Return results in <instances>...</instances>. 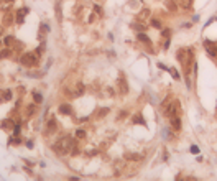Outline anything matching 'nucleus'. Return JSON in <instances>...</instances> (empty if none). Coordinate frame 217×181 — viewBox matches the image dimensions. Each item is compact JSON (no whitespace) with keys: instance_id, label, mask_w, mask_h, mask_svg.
<instances>
[{"instance_id":"6ab92c4d","label":"nucleus","mask_w":217,"mask_h":181,"mask_svg":"<svg viewBox=\"0 0 217 181\" xmlns=\"http://www.w3.org/2000/svg\"><path fill=\"white\" fill-rule=\"evenodd\" d=\"M138 40H140L142 43H150V38H148L146 35H143V33H140V35H138Z\"/></svg>"},{"instance_id":"473e14b6","label":"nucleus","mask_w":217,"mask_h":181,"mask_svg":"<svg viewBox=\"0 0 217 181\" xmlns=\"http://www.w3.org/2000/svg\"><path fill=\"white\" fill-rule=\"evenodd\" d=\"M0 33H2V26H0Z\"/></svg>"},{"instance_id":"bb28decb","label":"nucleus","mask_w":217,"mask_h":181,"mask_svg":"<svg viewBox=\"0 0 217 181\" xmlns=\"http://www.w3.org/2000/svg\"><path fill=\"white\" fill-rule=\"evenodd\" d=\"M2 127H4V128H12V127H13V124L10 122V120H5V122L2 124Z\"/></svg>"},{"instance_id":"2eb2a0df","label":"nucleus","mask_w":217,"mask_h":181,"mask_svg":"<svg viewBox=\"0 0 217 181\" xmlns=\"http://www.w3.org/2000/svg\"><path fill=\"white\" fill-rule=\"evenodd\" d=\"M10 55H12V51H10V50H2V51H0V59L10 58Z\"/></svg>"},{"instance_id":"a211bd4d","label":"nucleus","mask_w":217,"mask_h":181,"mask_svg":"<svg viewBox=\"0 0 217 181\" xmlns=\"http://www.w3.org/2000/svg\"><path fill=\"white\" fill-rule=\"evenodd\" d=\"M35 107H36L35 104H30V105H28V109H26V114H28V115H33V114H35V110H36Z\"/></svg>"},{"instance_id":"6e6552de","label":"nucleus","mask_w":217,"mask_h":181,"mask_svg":"<svg viewBox=\"0 0 217 181\" xmlns=\"http://www.w3.org/2000/svg\"><path fill=\"white\" fill-rule=\"evenodd\" d=\"M165 5H166V9L169 10V12H173V13H174L176 9H178V5H176L174 0H165Z\"/></svg>"},{"instance_id":"1a4fd4ad","label":"nucleus","mask_w":217,"mask_h":181,"mask_svg":"<svg viewBox=\"0 0 217 181\" xmlns=\"http://www.w3.org/2000/svg\"><path fill=\"white\" fill-rule=\"evenodd\" d=\"M171 127L174 128V130H179L181 128V120L178 115H174V117H171Z\"/></svg>"},{"instance_id":"20e7f679","label":"nucleus","mask_w":217,"mask_h":181,"mask_svg":"<svg viewBox=\"0 0 217 181\" xmlns=\"http://www.w3.org/2000/svg\"><path fill=\"white\" fill-rule=\"evenodd\" d=\"M178 112H179V102L178 101H173L169 105L165 107V115H168V117H174V115H178Z\"/></svg>"},{"instance_id":"7c9ffc66","label":"nucleus","mask_w":217,"mask_h":181,"mask_svg":"<svg viewBox=\"0 0 217 181\" xmlns=\"http://www.w3.org/2000/svg\"><path fill=\"white\" fill-rule=\"evenodd\" d=\"M18 133H20V127L17 125V127H15V128H13V135H15V137H17Z\"/></svg>"},{"instance_id":"0eeeda50","label":"nucleus","mask_w":217,"mask_h":181,"mask_svg":"<svg viewBox=\"0 0 217 181\" xmlns=\"http://www.w3.org/2000/svg\"><path fill=\"white\" fill-rule=\"evenodd\" d=\"M59 114H63V115H71V114H72L71 105H69V104H63V105H59Z\"/></svg>"},{"instance_id":"4468645a","label":"nucleus","mask_w":217,"mask_h":181,"mask_svg":"<svg viewBox=\"0 0 217 181\" xmlns=\"http://www.w3.org/2000/svg\"><path fill=\"white\" fill-rule=\"evenodd\" d=\"M178 2H179V5L183 7V9H189L191 4H192V0H178Z\"/></svg>"},{"instance_id":"9b49d317","label":"nucleus","mask_w":217,"mask_h":181,"mask_svg":"<svg viewBox=\"0 0 217 181\" xmlns=\"http://www.w3.org/2000/svg\"><path fill=\"white\" fill-rule=\"evenodd\" d=\"M13 23V13H5L4 15V25L5 26H9Z\"/></svg>"},{"instance_id":"7ed1b4c3","label":"nucleus","mask_w":217,"mask_h":181,"mask_svg":"<svg viewBox=\"0 0 217 181\" xmlns=\"http://www.w3.org/2000/svg\"><path fill=\"white\" fill-rule=\"evenodd\" d=\"M20 63L23 64V66H26V67L35 66V64L38 63V55H35V53H25V55H21Z\"/></svg>"},{"instance_id":"b1692460","label":"nucleus","mask_w":217,"mask_h":181,"mask_svg":"<svg viewBox=\"0 0 217 181\" xmlns=\"http://www.w3.org/2000/svg\"><path fill=\"white\" fill-rule=\"evenodd\" d=\"M12 99V91H5L4 92V101L7 102V101H10Z\"/></svg>"},{"instance_id":"dca6fc26","label":"nucleus","mask_w":217,"mask_h":181,"mask_svg":"<svg viewBox=\"0 0 217 181\" xmlns=\"http://www.w3.org/2000/svg\"><path fill=\"white\" fill-rule=\"evenodd\" d=\"M133 124H140V125H145V120H143L142 115H135V117H133Z\"/></svg>"},{"instance_id":"c756f323","label":"nucleus","mask_w":217,"mask_h":181,"mask_svg":"<svg viewBox=\"0 0 217 181\" xmlns=\"http://www.w3.org/2000/svg\"><path fill=\"white\" fill-rule=\"evenodd\" d=\"M133 28H135V30H138V31H143V30H145L142 25H138V23H137V25H133Z\"/></svg>"},{"instance_id":"72a5a7b5","label":"nucleus","mask_w":217,"mask_h":181,"mask_svg":"<svg viewBox=\"0 0 217 181\" xmlns=\"http://www.w3.org/2000/svg\"><path fill=\"white\" fill-rule=\"evenodd\" d=\"M10 2H12V0H10Z\"/></svg>"},{"instance_id":"423d86ee","label":"nucleus","mask_w":217,"mask_h":181,"mask_svg":"<svg viewBox=\"0 0 217 181\" xmlns=\"http://www.w3.org/2000/svg\"><path fill=\"white\" fill-rule=\"evenodd\" d=\"M118 89H120V94H123V96L128 92V84H127V81L123 79V77L118 79Z\"/></svg>"},{"instance_id":"f3484780","label":"nucleus","mask_w":217,"mask_h":181,"mask_svg":"<svg viewBox=\"0 0 217 181\" xmlns=\"http://www.w3.org/2000/svg\"><path fill=\"white\" fill-rule=\"evenodd\" d=\"M148 15H150V10H142V12H140V15H138V18H140V20H145L146 17H148Z\"/></svg>"},{"instance_id":"f03ea898","label":"nucleus","mask_w":217,"mask_h":181,"mask_svg":"<svg viewBox=\"0 0 217 181\" xmlns=\"http://www.w3.org/2000/svg\"><path fill=\"white\" fill-rule=\"evenodd\" d=\"M178 61H179L181 64L184 66V71H186V76L189 74V69H191V63H192V53L191 50H188V48H181L179 51H178Z\"/></svg>"},{"instance_id":"aec40b11","label":"nucleus","mask_w":217,"mask_h":181,"mask_svg":"<svg viewBox=\"0 0 217 181\" xmlns=\"http://www.w3.org/2000/svg\"><path fill=\"white\" fill-rule=\"evenodd\" d=\"M13 43V36H5V40H4V45L5 46H10Z\"/></svg>"},{"instance_id":"ddd939ff","label":"nucleus","mask_w":217,"mask_h":181,"mask_svg":"<svg viewBox=\"0 0 217 181\" xmlns=\"http://www.w3.org/2000/svg\"><path fill=\"white\" fill-rule=\"evenodd\" d=\"M105 114H108V109H107V107H104V109H99L97 112H94V117H96V119H102Z\"/></svg>"},{"instance_id":"412c9836","label":"nucleus","mask_w":217,"mask_h":181,"mask_svg":"<svg viewBox=\"0 0 217 181\" xmlns=\"http://www.w3.org/2000/svg\"><path fill=\"white\" fill-rule=\"evenodd\" d=\"M125 158H127V160H130V161H135L138 158V155H133V153H125Z\"/></svg>"},{"instance_id":"5701e85b","label":"nucleus","mask_w":217,"mask_h":181,"mask_svg":"<svg viewBox=\"0 0 217 181\" xmlns=\"http://www.w3.org/2000/svg\"><path fill=\"white\" fill-rule=\"evenodd\" d=\"M33 99H35V102H36V104H40V102H43V97H41V94H38V92H35V94H33Z\"/></svg>"},{"instance_id":"393cba45","label":"nucleus","mask_w":217,"mask_h":181,"mask_svg":"<svg viewBox=\"0 0 217 181\" xmlns=\"http://www.w3.org/2000/svg\"><path fill=\"white\" fill-rule=\"evenodd\" d=\"M76 137H77V138H86V132L84 130H76Z\"/></svg>"},{"instance_id":"2f4dec72","label":"nucleus","mask_w":217,"mask_h":181,"mask_svg":"<svg viewBox=\"0 0 217 181\" xmlns=\"http://www.w3.org/2000/svg\"><path fill=\"white\" fill-rule=\"evenodd\" d=\"M191 152L192 153H197V152H199V148H197V147H191Z\"/></svg>"},{"instance_id":"a878e982","label":"nucleus","mask_w":217,"mask_h":181,"mask_svg":"<svg viewBox=\"0 0 217 181\" xmlns=\"http://www.w3.org/2000/svg\"><path fill=\"white\" fill-rule=\"evenodd\" d=\"M161 35L163 36H165V38H169V36H171V30H168V28H165L161 31Z\"/></svg>"},{"instance_id":"4be33fe9","label":"nucleus","mask_w":217,"mask_h":181,"mask_svg":"<svg viewBox=\"0 0 217 181\" xmlns=\"http://www.w3.org/2000/svg\"><path fill=\"white\" fill-rule=\"evenodd\" d=\"M84 94V86L82 84H77V91H76L74 96H82Z\"/></svg>"},{"instance_id":"f257e3e1","label":"nucleus","mask_w":217,"mask_h":181,"mask_svg":"<svg viewBox=\"0 0 217 181\" xmlns=\"http://www.w3.org/2000/svg\"><path fill=\"white\" fill-rule=\"evenodd\" d=\"M76 143L72 142V138H69V137H63V138H59L58 142L53 145V150L58 155H67V153L72 150V147H74Z\"/></svg>"},{"instance_id":"39448f33","label":"nucleus","mask_w":217,"mask_h":181,"mask_svg":"<svg viewBox=\"0 0 217 181\" xmlns=\"http://www.w3.org/2000/svg\"><path fill=\"white\" fill-rule=\"evenodd\" d=\"M204 46H206V50H207L209 55H211V56H216V58H217V48H216V45H212V43L209 41V40H206Z\"/></svg>"},{"instance_id":"cd10ccee","label":"nucleus","mask_w":217,"mask_h":181,"mask_svg":"<svg viewBox=\"0 0 217 181\" xmlns=\"http://www.w3.org/2000/svg\"><path fill=\"white\" fill-rule=\"evenodd\" d=\"M169 72H171V76L174 77V79H179V72L176 71V69H169Z\"/></svg>"},{"instance_id":"c85d7f7f","label":"nucleus","mask_w":217,"mask_h":181,"mask_svg":"<svg viewBox=\"0 0 217 181\" xmlns=\"http://www.w3.org/2000/svg\"><path fill=\"white\" fill-rule=\"evenodd\" d=\"M151 25H153L155 28H161V23H160L158 20H151Z\"/></svg>"},{"instance_id":"f8f14e48","label":"nucleus","mask_w":217,"mask_h":181,"mask_svg":"<svg viewBox=\"0 0 217 181\" xmlns=\"http://www.w3.org/2000/svg\"><path fill=\"white\" fill-rule=\"evenodd\" d=\"M28 12V9H21L17 12V21L18 23H23V17H25V13Z\"/></svg>"},{"instance_id":"9d476101","label":"nucleus","mask_w":217,"mask_h":181,"mask_svg":"<svg viewBox=\"0 0 217 181\" xmlns=\"http://www.w3.org/2000/svg\"><path fill=\"white\" fill-rule=\"evenodd\" d=\"M46 130H48V133H53V132L56 130V120H54V119H50V120H48Z\"/></svg>"}]
</instances>
